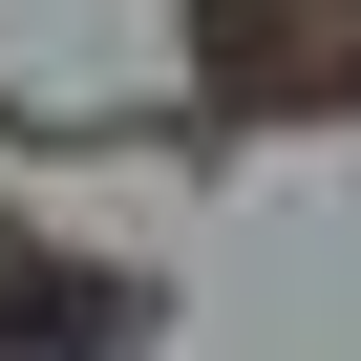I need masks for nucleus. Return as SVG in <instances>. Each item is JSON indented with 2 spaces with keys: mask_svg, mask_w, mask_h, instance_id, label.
<instances>
[{
  "mask_svg": "<svg viewBox=\"0 0 361 361\" xmlns=\"http://www.w3.org/2000/svg\"><path fill=\"white\" fill-rule=\"evenodd\" d=\"M85 319H106L85 276H22V255H0V340H85Z\"/></svg>",
  "mask_w": 361,
  "mask_h": 361,
  "instance_id": "1",
  "label": "nucleus"
}]
</instances>
